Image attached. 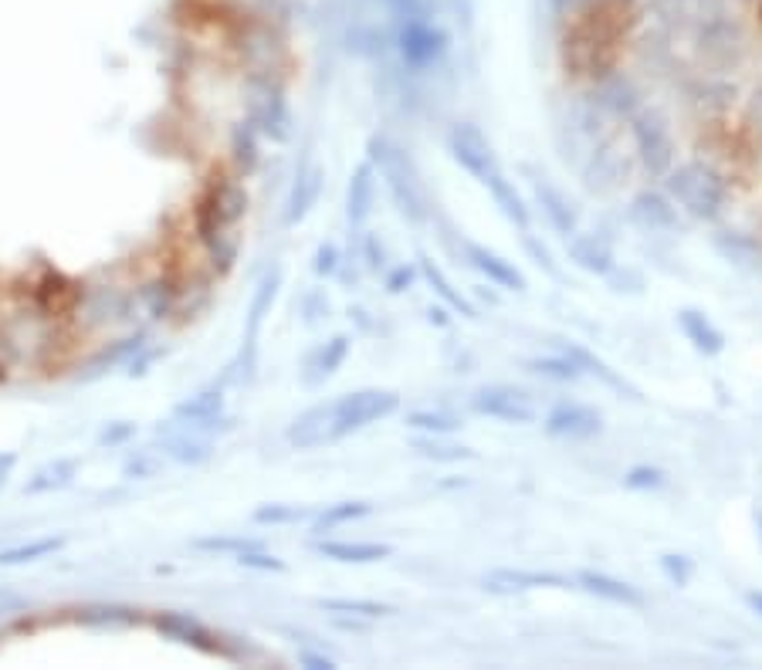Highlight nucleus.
I'll return each mask as SVG.
<instances>
[{
	"mask_svg": "<svg viewBox=\"0 0 762 670\" xmlns=\"http://www.w3.org/2000/svg\"><path fill=\"white\" fill-rule=\"evenodd\" d=\"M279 285H282V268H274L261 278V285L251 298V308H248V326H245V349H241V356L245 360H255L258 363V336H261V326L268 319V312L274 305V295H279Z\"/></svg>",
	"mask_w": 762,
	"mask_h": 670,
	"instance_id": "obj_23",
	"label": "nucleus"
},
{
	"mask_svg": "<svg viewBox=\"0 0 762 670\" xmlns=\"http://www.w3.org/2000/svg\"><path fill=\"white\" fill-rule=\"evenodd\" d=\"M556 349H563V352H566V356H570V360L583 369V376H597L603 386H610V390H617V393H634L628 379L617 376V373H613V369H610L600 356H594V352H590V349H583L579 342H563V339H560V342H556Z\"/></svg>",
	"mask_w": 762,
	"mask_h": 670,
	"instance_id": "obj_29",
	"label": "nucleus"
},
{
	"mask_svg": "<svg viewBox=\"0 0 762 670\" xmlns=\"http://www.w3.org/2000/svg\"><path fill=\"white\" fill-rule=\"evenodd\" d=\"M657 569H661V576L678 589H684L691 579H695V562H691L684 552H665L661 559H657Z\"/></svg>",
	"mask_w": 762,
	"mask_h": 670,
	"instance_id": "obj_40",
	"label": "nucleus"
},
{
	"mask_svg": "<svg viewBox=\"0 0 762 670\" xmlns=\"http://www.w3.org/2000/svg\"><path fill=\"white\" fill-rule=\"evenodd\" d=\"M573 586L583 589L586 596H597V599H603V603H613V607H623V610H641L647 603V596L634 583L610 576V573H600V569H579L573 576Z\"/></svg>",
	"mask_w": 762,
	"mask_h": 670,
	"instance_id": "obj_19",
	"label": "nucleus"
},
{
	"mask_svg": "<svg viewBox=\"0 0 762 670\" xmlns=\"http://www.w3.org/2000/svg\"><path fill=\"white\" fill-rule=\"evenodd\" d=\"M173 423L194 431V434L211 437L218 431L214 423H224V390L221 386H207V390L180 400L177 407H173Z\"/></svg>",
	"mask_w": 762,
	"mask_h": 670,
	"instance_id": "obj_16",
	"label": "nucleus"
},
{
	"mask_svg": "<svg viewBox=\"0 0 762 670\" xmlns=\"http://www.w3.org/2000/svg\"><path fill=\"white\" fill-rule=\"evenodd\" d=\"M75 471H79V461L75 457H58V461H51V465H45L38 474H34L31 481H27V495H48V491H58V487H68L72 484V478H75Z\"/></svg>",
	"mask_w": 762,
	"mask_h": 670,
	"instance_id": "obj_32",
	"label": "nucleus"
},
{
	"mask_svg": "<svg viewBox=\"0 0 762 670\" xmlns=\"http://www.w3.org/2000/svg\"><path fill=\"white\" fill-rule=\"evenodd\" d=\"M194 549L197 552H214V555H245V552H255V549H265L261 539H248V536H203V539H194Z\"/></svg>",
	"mask_w": 762,
	"mask_h": 670,
	"instance_id": "obj_38",
	"label": "nucleus"
},
{
	"mask_svg": "<svg viewBox=\"0 0 762 670\" xmlns=\"http://www.w3.org/2000/svg\"><path fill=\"white\" fill-rule=\"evenodd\" d=\"M715 251H718L725 261H729V265L742 268V271H759V268H762L759 244H755L749 234H742V231H725V234H718V237H715Z\"/></svg>",
	"mask_w": 762,
	"mask_h": 670,
	"instance_id": "obj_30",
	"label": "nucleus"
},
{
	"mask_svg": "<svg viewBox=\"0 0 762 670\" xmlns=\"http://www.w3.org/2000/svg\"><path fill=\"white\" fill-rule=\"evenodd\" d=\"M532 180H529V190H532V200L536 207L542 210V221L556 231V234H573L579 227V207L576 200L556 184V180H549L546 173H529Z\"/></svg>",
	"mask_w": 762,
	"mask_h": 670,
	"instance_id": "obj_13",
	"label": "nucleus"
},
{
	"mask_svg": "<svg viewBox=\"0 0 762 670\" xmlns=\"http://www.w3.org/2000/svg\"><path fill=\"white\" fill-rule=\"evenodd\" d=\"M156 468H160L156 457H153L150 450H140V454L129 457V461H126L122 474H126V478H153V474H156Z\"/></svg>",
	"mask_w": 762,
	"mask_h": 670,
	"instance_id": "obj_46",
	"label": "nucleus"
},
{
	"mask_svg": "<svg viewBox=\"0 0 762 670\" xmlns=\"http://www.w3.org/2000/svg\"><path fill=\"white\" fill-rule=\"evenodd\" d=\"M366 150H370L366 160L373 163L376 176H384V184L390 190L394 207L400 210V218L410 224H427L431 221V193L424 187L421 169L407 156V150L397 146L387 136H373Z\"/></svg>",
	"mask_w": 762,
	"mask_h": 670,
	"instance_id": "obj_3",
	"label": "nucleus"
},
{
	"mask_svg": "<svg viewBox=\"0 0 762 670\" xmlns=\"http://www.w3.org/2000/svg\"><path fill=\"white\" fill-rule=\"evenodd\" d=\"M336 268H339L336 244H323V248L316 251V274H336Z\"/></svg>",
	"mask_w": 762,
	"mask_h": 670,
	"instance_id": "obj_48",
	"label": "nucleus"
},
{
	"mask_svg": "<svg viewBox=\"0 0 762 670\" xmlns=\"http://www.w3.org/2000/svg\"><path fill=\"white\" fill-rule=\"evenodd\" d=\"M136 434V427H132V423H126V420H119L116 423V427H109V431H102V437H98V444H122V440H129Z\"/></svg>",
	"mask_w": 762,
	"mask_h": 670,
	"instance_id": "obj_50",
	"label": "nucleus"
},
{
	"mask_svg": "<svg viewBox=\"0 0 762 670\" xmlns=\"http://www.w3.org/2000/svg\"><path fill=\"white\" fill-rule=\"evenodd\" d=\"M579 173H583L586 190L610 193V190L620 187L623 173H628V160H623V153H620V146L613 143V139H597V143L590 146V153H586Z\"/></svg>",
	"mask_w": 762,
	"mask_h": 670,
	"instance_id": "obj_14",
	"label": "nucleus"
},
{
	"mask_svg": "<svg viewBox=\"0 0 762 670\" xmlns=\"http://www.w3.org/2000/svg\"><path fill=\"white\" fill-rule=\"evenodd\" d=\"M447 153H452V160L468 176H474L481 187L489 184L495 173H502V163H499L492 139L484 136L474 122H455L452 129H447Z\"/></svg>",
	"mask_w": 762,
	"mask_h": 670,
	"instance_id": "obj_7",
	"label": "nucleus"
},
{
	"mask_svg": "<svg viewBox=\"0 0 762 670\" xmlns=\"http://www.w3.org/2000/svg\"><path fill=\"white\" fill-rule=\"evenodd\" d=\"M523 244H526V251L532 255V261L549 274V278H563V271H560V265L556 261H552V255H549V248H546V244H539L529 231H523Z\"/></svg>",
	"mask_w": 762,
	"mask_h": 670,
	"instance_id": "obj_44",
	"label": "nucleus"
},
{
	"mask_svg": "<svg viewBox=\"0 0 762 670\" xmlns=\"http://www.w3.org/2000/svg\"><path fill=\"white\" fill-rule=\"evenodd\" d=\"M14 461H17L14 454H4V457H0V487H4V481H8V474H11V468H14Z\"/></svg>",
	"mask_w": 762,
	"mask_h": 670,
	"instance_id": "obj_56",
	"label": "nucleus"
},
{
	"mask_svg": "<svg viewBox=\"0 0 762 670\" xmlns=\"http://www.w3.org/2000/svg\"><path fill=\"white\" fill-rule=\"evenodd\" d=\"M156 630L166 633V637L173 640H180V644H190L203 654H211V657H227V660H241L245 654H241L237 647H231L221 633H214L211 626H203L197 616L190 613H160L156 616Z\"/></svg>",
	"mask_w": 762,
	"mask_h": 670,
	"instance_id": "obj_9",
	"label": "nucleus"
},
{
	"mask_svg": "<svg viewBox=\"0 0 762 670\" xmlns=\"http://www.w3.org/2000/svg\"><path fill=\"white\" fill-rule=\"evenodd\" d=\"M549 4H552V11H556V14H573L579 8H594L597 0H549Z\"/></svg>",
	"mask_w": 762,
	"mask_h": 670,
	"instance_id": "obj_53",
	"label": "nucleus"
},
{
	"mask_svg": "<svg viewBox=\"0 0 762 670\" xmlns=\"http://www.w3.org/2000/svg\"><path fill=\"white\" fill-rule=\"evenodd\" d=\"M251 126L271 139L285 143L292 132V116H289V102L274 85H261L251 95Z\"/></svg>",
	"mask_w": 762,
	"mask_h": 670,
	"instance_id": "obj_20",
	"label": "nucleus"
},
{
	"mask_svg": "<svg viewBox=\"0 0 762 670\" xmlns=\"http://www.w3.org/2000/svg\"><path fill=\"white\" fill-rule=\"evenodd\" d=\"M755 525H759V536H762V512L755 515Z\"/></svg>",
	"mask_w": 762,
	"mask_h": 670,
	"instance_id": "obj_57",
	"label": "nucleus"
},
{
	"mask_svg": "<svg viewBox=\"0 0 762 670\" xmlns=\"http://www.w3.org/2000/svg\"><path fill=\"white\" fill-rule=\"evenodd\" d=\"M418 271L424 274V281L434 289V295H437L447 308H452V312H461V315H468V319H471V315H474V305L461 295V289H455V281L444 274V268H441L434 258L421 255V258H418Z\"/></svg>",
	"mask_w": 762,
	"mask_h": 670,
	"instance_id": "obj_28",
	"label": "nucleus"
},
{
	"mask_svg": "<svg viewBox=\"0 0 762 670\" xmlns=\"http://www.w3.org/2000/svg\"><path fill=\"white\" fill-rule=\"evenodd\" d=\"M305 518H312V512L298 508V505H261L255 512L258 525H292V521H305Z\"/></svg>",
	"mask_w": 762,
	"mask_h": 670,
	"instance_id": "obj_42",
	"label": "nucleus"
},
{
	"mask_svg": "<svg viewBox=\"0 0 762 670\" xmlns=\"http://www.w3.org/2000/svg\"><path fill=\"white\" fill-rule=\"evenodd\" d=\"M376 203V169L373 163H360L350 176V190H345V218H350L353 227H363L373 214Z\"/></svg>",
	"mask_w": 762,
	"mask_h": 670,
	"instance_id": "obj_25",
	"label": "nucleus"
},
{
	"mask_svg": "<svg viewBox=\"0 0 762 670\" xmlns=\"http://www.w3.org/2000/svg\"><path fill=\"white\" fill-rule=\"evenodd\" d=\"M749 126H752V132H755V139L762 143V89L752 95V102H749Z\"/></svg>",
	"mask_w": 762,
	"mask_h": 670,
	"instance_id": "obj_52",
	"label": "nucleus"
},
{
	"mask_svg": "<svg viewBox=\"0 0 762 670\" xmlns=\"http://www.w3.org/2000/svg\"><path fill=\"white\" fill-rule=\"evenodd\" d=\"M255 126H245V129H237L234 132V160L245 166V169H251L255 166V156H258V146H255Z\"/></svg>",
	"mask_w": 762,
	"mask_h": 670,
	"instance_id": "obj_43",
	"label": "nucleus"
},
{
	"mask_svg": "<svg viewBox=\"0 0 762 670\" xmlns=\"http://www.w3.org/2000/svg\"><path fill=\"white\" fill-rule=\"evenodd\" d=\"M566 258L579 271L597 274V278H607L617 268V248L603 231H579L576 227L566 240Z\"/></svg>",
	"mask_w": 762,
	"mask_h": 670,
	"instance_id": "obj_15",
	"label": "nucleus"
},
{
	"mask_svg": "<svg viewBox=\"0 0 762 670\" xmlns=\"http://www.w3.org/2000/svg\"><path fill=\"white\" fill-rule=\"evenodd\" d=\"M628 221L647 234H671L678 231L681 218H678V203L668 193L657 190H641L631 203H628Z\"/></svg>",
	"mask_w": 762,
	"mask_h": 670,
	"instance_id": "obj_18",
	"label": "nucleus"
},
{
	"mask_svg": "<svg viewBox=\"0 0 762 670\" xmlns=\"http://www.w3.org/2000/svg\"><path fill=\"white\" fill-rule=\"evenodd\" d=\"M245 214H248V193L237 180H231V176L211 180L197 200V210H194L197 237L203 244L207 258H211L214 268H221V271L231 268V261L241 251L237 227H241V221H245Z\"/></svg>",
	"mask_w": 762,
	"mask_h": 670,
	"instance_id": "obj_2",
	"label": "nucleus"
},
{
	"mask_svg": "<svg viewBox=\"0 0 762 670\" xmlns=\"http://www.w3.org/2000/svg\"><path fill=\"white\" fill-rule=\"evenodd\" d=\"M407 427L418 434H437V437H452L461 431V416L447 413V410H413L407 416Z\"/></svg>",
	"mask_w": 762,
	"mask_h": 670,
	"instance_id": "obj_35",
	"label": "nucleus"
},
{
	"mask_svg": "<svg viewBox=\"0 0 762 670\" xmlns=\"http://www.w3.org/2000/svg\"><path fill=\"white\" fill-rule=\"evenodd\" d=\"M628 129H631V146H634L637 166L647 176H654V180H665V173L678 160L671 122L657 109H644L641 105V109L628 119Z\"/></svg>",
	"mask_w": 762,
	"mask_h": 670,
	"instance_id": "obj_5",
	"label": "nucleus"
},
{
	"mask_svg": "<svg viewBox=\"0 0 762 670\" xmlns=\"http://www.w3.org/2000/svg\"><path fill=\"white\" fill-rule=\"evenodd\" d=\"M471 410L478 416H489L499 423H508V427H523V423H532L539 416L536 400L518 390L512 383H489V386H478L471 393Z\"/></svg>",
	"mask_w": 762,
	"mask_h": 670,
	"instance_id": "obj_8",
	"label": "nucleus"
},
{
	"mask_svg": "<svg viewBox=\"0 0 762 670\" xmlns=\"http://www.w3.org/2000/svg\"><path fill=\"white\" fill-rule=\"evenodd\" d=\"M366 515H373L370 502H336V505H329L326 512L316 515V525H312V528H316V536H329V532H336V528L353 525V521H360Z\"/></svg>",
	"mask_w": 762,
	"mask_h": 670,
	"instance_id": "obj_33",
	"label": "nucleus"
},
{
	"mask_svg": "<svg viewBox=\"0 0 762 670\" xmlns=\"http://www.w3.org/2000/svg\"><path fill=\"white\" fill-rule=\"evenodd\" d=\"M363 258H366V268L379 271V268H384V244H379L376 237H366L363 240Z\"/></svg>",
	"mask_w": 762,
	"mask_h": 670,
	"instance_id": "obj_51",
	"label": "nucleus"
},
{
	"mask_svg": "<svg viewBox=\"0 0 762 670\" xmlns=\"http://www.w3.org/2000/svg\"><path fill=\"white\" fill-rule=\"evenodd\" d=\"M542 431L556 440H590L603 431V413L590 403L563 400L546 413Z\"/></svg>",
	"mask_w": 762,
	"mask_h": 670,
	"instance_id": "obj_12",
	"label": "nucleus"
},
{
	"mask_svg": "<svg viewBox=\"0 0 762 670\" xmlns=\"http://www.w3.org/2000/svg\"><path fill=\"white\" fill-rule=\"evenodd\" d=\"M345 356H350V339H345V336L329 339L326 345H319V349L308 356V363H305V383L316 386V383L329 379V376L345 363Z\"/></svg>",
	"mask_w": 762,
	"mask_h": 670,
	"instance_id": "obj_31",
	"label": "nucleus"
},
{
	"mask_svg": "<svg viewBox=\"0 0 762 670\" xmlns=\"http://www.w3.org/2000/svg\"><path fill=\"white\" fill-rule=\"evenodd\" d=\"M665 193L678 203V210H684L695 221H718L725 203H729V184L705 160L675 163L665 173Z\"/></svg>",
	"mask_w": 762,
	"mask_h": 670,
	"instance_id": "obj_4",
	"label": "nucleus"
},
{
	"mask_svg": "<svg viewBox=\"0 0 762 670\" xmlns=\"http://www.w3.org/2000/svg\"><path fill=\"white\" fill-rule=\"evenodd\" d=\"M298 660L302 663H308V667H316V670H326V667H336L329 657H319V654H298Z\"/></svg>",
	"mask_w": 762,
	"mask_h": 670,
	"instance_id": "obj_54",
	"label": "nucleus"
},
{
	"mask_svg": "<svg viewBox=\"0 0 762 670\" xmlns=\"http://www.w3.org/2000/svg\"><path fill=\"white\" fill-rule=\"evenodd\" d=\"M413 450H418L421 457H431V461H441V465H458V461H468V457H471L468 447L452 444V440H444L437 434H421V440L413 444Z\"/></svg>",
	"mask_w": 762,
	"mask_h": 670,
	"instance_id": "obj_37",
	"label": "nucleus"
},
{
	"mask_svg": "<svg viewBox=\"0 0 762 670\" xmlns=\"http://www.w3.org/2000/svg\"><path fill=\"white\" fill-rule=\"evenodd\" d=\"M484 190L492 193V200L499 203L502 218H505L508 224H515L518 231H529V224H532V210H529L526 197L518 193L515 180H508V173H505V169H502V173H495L492 180L484 184Z\"/></svg>",
	"mask_w": 762,
	"mask_h": 670,
	"instance_id": "obj_26",
	"label": "nucleus"
},
{
	"mask_svg": "<svg viewBox=\"0 0 762 670\" xmlns=\"http://www.w3.org/2000/svg\"><path fill=\"white\" fill-rule=\"evenodd\" d=\"M665 484H668V474L654 465H634L628 474H623V487L641 491V495H647V491H661Z\"/></svg>",
	"mask_w": 762,
	"mask_h": 670,
	"instance_id": "obj_41",
	"label": "nucleus"
},
{
	"mask_svg": "<svg viewBox=\"0 0 762 670\" xmlns=\"http://www.w3.org/2000/svg\"><path fill=\"white\" fill-rule=\"evenodd\" d=\"M160 437H163V454L177 465H203V461H211V457H214V440L211 437L194 434L187 427H177L173 420H169V427H160Z\"/></svg>",
	"mask_w": 762,
	"mask_h": 670,
	"instance_id": "obj_22",
	"label": "nucleus"
},
{
	"mask_svg": "<svg viewBox=\"0 0 762 670\" xmlns=\"http://www.w3.org/2000/svg\"><path fill=\"white\" fill-rule=\"evenodd\" d=\"M678 329L691 342L699 356H722L725 349V332L712 322V315L702 308H681L678 312Z\"/></svg>",
	"mask_w": 762,
	"mask_h": 670,
	"instance_id": "obj_24",
	"label": "nucleus"
},
{
	"mask_svg": "<svg viewBox=\"0 0 762 670\" xmlns=\"http://www.w3.org/2000/svg\"><path fill=\"white\" fill-rule=\"evenodd\" d=\"M526 369L536 373V376H542V379H552V383H576V379H583V369L566 356L563 349H556L552 356H532L526 363Z\"/></svg>",
	"mask_w": 762,
	"mask_h": 670,
	"instance_id": "obj_34",
	"label": "nucleus"
},
{
	"mask_svg": "<svg viewBox=\"0 0 762 670\" xmlns=\"http://www.w3.org/2000/svg\"><path fill=\"white\" fill-rule=\"evenodd\" d=\"M384 4L400 17V21H407V17H421L424 14V0H384Z\"/></svg>",
	"mask_w": 762,
	"mask_h": 670,
	"instance_id": "obj_49",
	"label": "nucleus"
},
{
	"mask_svg": "<svg viewBox=\"0 0 762 670\" xmlns=\"http://www.w3.org/2000/svg\"><path fill=\"white\" fill-rule=\"evenodd\" d=\"M65 542H68L65 536H51V539H38V542H31V545L8 549V552H0V566H21V562H34V559H42V555H51V552H58Z\"/></svg>",
	"mask_w": 762,
	"mask_h": 670,
	"instance_id": "obj_39",
	"label": "nucleus"
},
{
	"mask_svg": "<svg viewBox=\"0 0 762 670\" xmlns=\"http://www.w3.org/2000/svg\"><path fill=\"white\" fill-rule=\"evenodd\" d=\"M323 180H326V173L319 163H305L298 173H295V184H292V193L285 200V224L295 227L302 224L308 214H312V207L319 203V193H323Z\"/></svg>",
	"mask_w": 762,
	"mask_h": 670,
	"instance_id": "obj_21",
	"label": "nucleus"
},
{
	"mask_svg": "<svg viewBox=\"0 0 762 670\" xmlns=\"http://www.w3.org/2000/svg\"><path fill=\"white\" fill-rule=\"evenodd\" d=\"M394 45H397V51H400V58H403V64L410 68V72H427V68L441 64L452 38H447V31L441 24H434V21H427L421 14V17L400 21Z\"/></svg>",
	"mask_w": 762,
	"mask_h": 670,
	"instance_id": "obj_6",
	"label": "nucleus"
},
{
	"mask_svg": "<svg viewBox=\"0 0 762 670\" xmlns=\"http://www.w3.org/2000/svg\"><path fill=\"white\" fill-rule=\"evenodd\" d=\"M746 607H749L755 616H762V589H749V592H746Z\"/></svg>",
	"mask_w": 762,
	"mask_h": 670,
	"instance_id": "obj_55",
	"label": "nucleus"
},
{
	"mask_svg": "<svg viewBox=\"0 0 762 670\" xmlns=\"http://www.w3.org/2000/svg\"><path fill=\"white\" fill-rule=\"evenodd\" d=\"M316 552L323 559L342 562V566H370V562H384L394 555L387 542H319Z\"/></svg>",
	"mask_w": 762,
	"mask_h": 670,
	"instance_id": "obj_27",
	"label": "nucleus"
},
{
	"mask_svg": "<svg viewBox=\"0 0 762 670\" xmlns=\"http://www.w3.org/2000/svg\"><path fill=\"white\" fill-rule=\"evenodd\" d=\"M458 248H461V258L468 261V268H474L481 278H489L495 289H502V292H526L529 289L526 274L518 271L515 261H508L505 255L484 248V244H478L465 234H458Z\"/></svg>",
	"mask_w": 762,
	"mask_h": 670,
	"instance_id": "obj_10",
	"label": "nucleus"
},
{
	"mask_svg": "<svg viewBox=\"0 0 762 670\" xmlns=\"http://www.w3.org/2000/svg\"><path fill=\"white\" fill-rule=\"evenodd\" d=\"M481 586L495 592V596H518V592H532V589H563V586H573L570 576L563 573H546V569H512V566H502V569H492L481 576Z\"/></svg>",
	"mask_w": 762,
	"mask_h": 670,
	"instance_id": "obj_17",
	"label": "nucleus"
},
{
	"mask_svg": "<svg viewBox=\"0 0 762 670\" xmlns=\"http://www.w3.org/2000/svg\"><path fill=\"white\" fill-rule=\"evenodd\" d=\"M237 562H241L245 569H261V573H282V569H285V562L274 559V555H268L265 549H255V552L237 555Z\"/></svg>",
	"mask_w": 762,
	"mask_h": 670,
	"instance_id": "obj_45",
	"label": "nucleus"
},
{
	"mask_svg": "<svg viewBox=\"0 0 762 670\" xmlns=\"http://www.w3.org/2000/svg\"><path fill=\"white\" fill-rule=\"evenodd\" d=\"M586 102H590L603 119L628 122V119L641 109V89H637L628 75H623V72L610 68V72L597 75L594 92H590V98H586Z\"/></svg>",
	"mask_w": 762,
	"mask_h": 670,
	"instance_id": "obj_11",
	"label": "nucleus"
},
{
	"mask_svg": "<svg viewBox=\"0 0 762 670\" xmlns=\"http://www.w3.org/2000/svg\"><path fill=\"white\" fill-rule=\"evenodd\" d=\"M418 278V268L413 265H400L397 271H390V278H387V292L390 295H397V292H403V289H410V281Z\"/></svg>",
	"mask_w": 762,
	"mask_h": 670,
	"instance_id": "obj_47",
	"label": "nucleus"
},
{
	"mask_svg": "<svg viewBox=\"0 0 762 670\" xmlns=\"http://www.w3.org/2000/svg\"><path fill=\"white\" fill-rule=\"evenodd\" d=\"M319 607L332 616H353V620H376L394 613V607L376 603V599H319Z\"/></svg>",
	"mask_w": 762,
	"mask_h": 670,
	"instance_id": "obj_36",
	"label": "nucleus"
},
{
	"mask_svg": "<svg viewBox=\"0 0 762 670\" xmlns=\"http://www.w3.org/2000/svg\"><path fill=\"white\" fill-rule=\"evenodd\" d=\"M400 410V397L394 390H356L342 393L339 400L316 403L298 413L289 427V444L298 450H316L336 440L353 437L373 423L387 420Z\"/></svg>",
	"mask_w": 762,
	"mask_h": 670,
	"instance_id": "obj_1",
	"label": "nucleus"
}]
</instances>
